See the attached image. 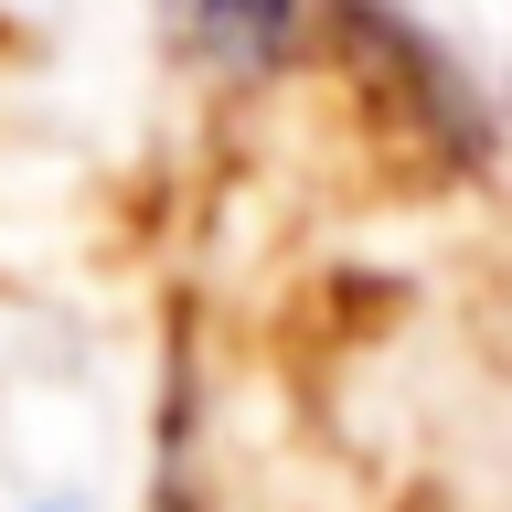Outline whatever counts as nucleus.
Wrapping results in <instances>:
<instances>
[{"mask_svg":"<svg viewBox=\"0 0 512 512\" xmlns=\"http://www.w3.org/2000/svg\"><path fill=\"white\" fill-rule=\"evenodd\" d=\"M182 11L224 75H278L299 54V22H310V0H182Z\"/></svg>","mask_w":512,"mask_h":512,"instance_id":"f257e3e1","label":"nucleus"}]
</instances>
